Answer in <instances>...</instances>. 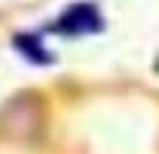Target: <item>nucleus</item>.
Returning <instances> with one entry per match:
<instances>
[{
	"instance_id": "1",
	"label": "nucleus",
	"mask_w": 159,
	"mask_h": 154,
	"mask_svg": "<svg viewBox=\"0 0 159 154\" xmlns=\"http://www.w3.org/2000/svg\"><path fill=\"white\" fill-rule=\"evenodd\" d=\"M0 123H3L5 136H11V139H21V141L34 139L44 126V108H41L39 95L21 92V95L11 98L3 108Z\"/></svg>"
},
{
	"instance_id": "2",
	"label": "nucleus",
	"mask_w": 159,
	"mask_h": 154,
	"mask_svg": "<svg viewBox=\"0 0 159 154\" xmlns=\"http://www.w3.org/2000/svg\"><path fill=\"white\" fill-rule=\"evenodd\" d=\"M103 28V18L90 3H77L59 18V31L62 34H93Z\"/></svg>"
},
{
	"instance_id": "3",
	"label": "nucleus",
	"mask_w": 159,
	"mask_h": 154,
	"mask_svg": "<svg viewBox=\"0 0 159 154\" xmlns=\"http://www.w3.org/2000/svg\"><path fill=\"white\" fill-rule=\"evenodd\" d=\"M16 46L21 49L31 62H36V64H46V62H52L49 51L41 46V41H39L36 36H18L16 39Z\"/></svg>"
}]
</instances>
